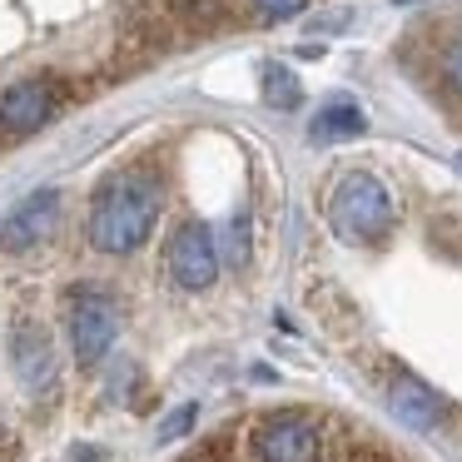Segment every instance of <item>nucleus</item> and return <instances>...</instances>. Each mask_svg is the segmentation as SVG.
Here are the masks:
<instances>
[{"mask_svg": "<svg viewBox=\"0 0 462 462\" xmlns=\"http://www.w3.org/2000/svg\"><path fill=\"white\" fill-rule=\"evenodd\" d=\"M160 219V180L150 174H115L90 209V244L100 254H134Z\"/></svg>", "mask_w": 462, "mask_h": 462, "instance_id": "obj_1", "label": "nucleus"}, {"mask_svg": "<svg viewBox=\"0 0 462 462\" xmlns=\"http://www.w3.org/2000/svg\"><path fill=\"white\" fill-rule=\"evenodd\" d=\"M333 234L348 244H378L393 229V194L383 189V180H373L368 170H353L338 180L328 204Z\"/></svg>", "mask_w": 462, "mask_h": 462, "instance_id": "obj_2", "label": "nucleus"}, {"mask_svg": "<svg viewBox=\"0 0 462 462\" xmlns=\"http://www.w3.org/2000/svg\"><path fill=\"white\" fill-rule=\"evenodd\" d=\"M65 328H70V348L80 358V368H95L110 353L115 333H120V309H115V299L105 289L75 283L65 293Z\"/></svg>", "mask_w": 462, "mask_h": 462, "instance_id": "obj_3", "label": "nucleus"}, {"mask_svg": "<svg viewBox=\"0 0 462 462\" xmlns=\"http://www.w3.org/2000/svg\"><path fill=\"white\" fill-rule=\"evenodd\" d=\"M323 432L309 412H273L254 432V457L259 462H319Z\"/></svg>", "mask_w": 462, "mask_h": 462, "instance_id": "obj_4", "label": "nucleus"}, {"mask_svg": "<svg viewBox=\"0 0 462 462\" xmlns=\"http://www.w3.org/2000/svg\"><path fill=\"white\" fill-rule=\"evenodd\" d=\"M164 263H170V279L180 289L199 293L219 279V239H214L209 224H180L164 249Z\"/></svg>", "mask_w": 462, "mask_h": 462, "instance_id": "obj_5", "label": "nucleus"}, {"mask_svg": "<svg viewBox=\"0 0 462 462\" xmlns=\"http://www.w3.org/2000/svg\"><path fill=\"white\" fill-rule=\"evenodd\" d=\"M65 90L60 80H15L11 90H0V134H31L60 110Z\"/></svg>", "mask_w": 462, "mask_h": 462, "instance_id": "obj_6", "label": "nucleus"}, {"mask_svg": "<svg viewBox=\"0 0 462 462\" xmlns=\"http://www.w3.org/2000/svg\"><path fill=\"white\" fill-rule=\"evenodd\" d=\"M11 368H15V378H21L31 393H41V388L55 383V343H51V333H45V323L15 319V328H11Z\"/></svg>", "mask_w": 462, "mask_h": 462, "instance_id": "obj_7", "label": "nucleus"}, {"mask_svg": "<svg viewBox=\"0 0 462 462\" xmlns=\"http://www.w3.org/2000/svg\"><path fill=\"white\" fill-rule=\"evenodd\" d=\"M55 224H60V189H41L0 224V249L5 254H25L41 239H51Z\"/></svg>", "mask_w": 462, "mask_h": 462, "instance_id": "obj_8", "label": "nucleus"}, {"mask_svg": "<svg viewBox=\"0 0 462 462\" xmlns=\"http://www.w3.org/2000/svg\"><path fill=\"white\" fill-rule=\"evenodd\" d=\"M388 402H393V412H398V422H408V428H418V432H432L442 418H448L442 398L422 378H412V373H398V378H393Z\"/></svg>", "mask_w": 462, "mask_h": 462, "instance_id": "obj_9", "label": "nucleus"}, {"mask_svg": "<svg viewBox=\"0 0 462 462\" xmlns=\"http://www.w3.org/2000/svg\"><path fill=\"white\" fill-rule=\"evenodd\" d=\"M368 130V120H363V110L353 100H333L319 110V120L309 125V140L313 144H338V140H358V134Z\"/></svg>", "mask_w": 462, "mask_h": 462, "instance_id": "obj_10", "label": "nucleus"}, {"mask_svg": "<svg viewBox=\"0 0 462 462\" xmlns=\"http://www.w3.org/2000/svg\"><path fill=\"white\" fill-rule=\"evenodd\" d=\"M263 100H269L273 110H299V100H303L299 75L283 70V65H269V70H263Z\"/></svg>", "mask_w": 462, "mask_h": 462, "instance_id": "obj_11", "label": "nucleus"}, {"mask_svg": "<svg viewBox=\"0 0 462 462\" xmlns=\"http://www.w3.org/2000/svg\"><path fill=\"white\" fill-rule=\"evenodd\" d=\"M194 422H199V402H184V408H174L170 418H164L160 428H154V438H160V442H174V438H184V432H189Z\"/></svg>", "mask_w": 462, "mask_h": 462, "instance_id": "obj_12", "label": "nucleus"}, {"mask_svg": "<svg viewBox=\"0 0 462 462\" xmlns=\"http://www.w3.org/2000/svg\"><path fill=\"white\" fill-rule=\"evenodd\" d=\"M309 0H254V15L259 21H293Z\"/></svg>", "mask_w": 462, "mask_h": 462, "instance_id": "obj_13", "label": "nucleus"}, {"mask_svg": "<svg viewBox=\"0 0 462 462\" xmlns=\"http://www.w3.org/2000/svg\"><path fill=\"white\" fill-rule=\"evenodd\" d=\"M249 254V219H234L229 224V263H244Z\"/></svg>", "mask_w": 462, "mask_h": 462, "instance_id": "obj_14", "label": "nucleus"}, {"mask_svg": "<svg viewBox=\"0 0 462 462\" xmlns=\"http://www.w3.org/2000/svg\"><path fill=\"white\" fill-rule=\"evenodd\" d=\"M448 70H452V85H457V90H462V51L452 55V65H448Z\"/></svg>", "mask_w": 462, "mask_h": 462, "instance_id": "obj_15", "label": "nucleus"}, {"mask_svg": "<svg viewBox=\"0 0 462 462\" xmlns=\"http://www.w3.org/2000/svg\"><path fill=\"white\" fill-rule=\"evenodd\" d=\"M393 5H418V0H393Z\"/></svg>", "mask_w": 462, "mask_h": 462, "instance_id": "obj_16", "label": "nucleus"}]
</instances>
